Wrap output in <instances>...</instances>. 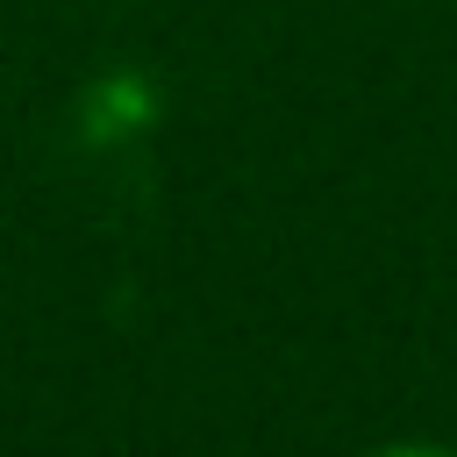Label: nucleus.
Returning <instances> with one entry per match:
<instances>
[{"label":"nucleus","mask_w":457,"mask_h":457,"mask_svg":"<svg viewBox=\"0 0 457 457\" xmlns=\"http://www.w3.org/2000/svg\"><path fill=\"white\" fill-rule=\"evenodd\" d=\"M364 457H457L450 443H378V450H364Z\"/></svg>","instance_id":"nucleus-1"}]
</instances>
